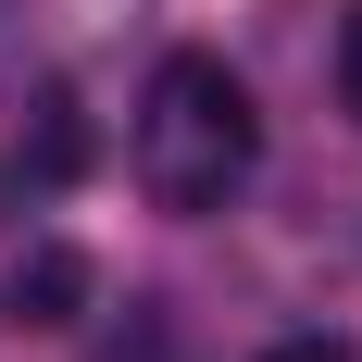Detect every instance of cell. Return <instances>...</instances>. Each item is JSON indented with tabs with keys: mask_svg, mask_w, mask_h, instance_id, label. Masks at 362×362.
I'll list each match as a JSON object with an SVG mask.
<instances>
[{
	"mask_svg": "<svg viewBox=\"0 0 362 362\" xmlns=\"http://www.w3.org/2000/svg\"><path fill=\"white\" fill-rule=\"evenodd\" d=\"M250 163H262V112L225 75V50H163L138 100V187L163 213H225L250 187Z\"/></svg>",
	"mask_w": 362,
	"mask_h": 362,
	"instance_id": "obj_1",
	"label": "cell"
},
{
	"mask_svg": "<svg viewBox=\"0 0 362 362\" xmlns=\"http://www.w3.org/2000/svg\"><path fill=\"white\" fill-rule=\"evenodd\" d=\"M75 313H88V250L37 238V250L13 262V325H75Z\"/></svg>",
	"mask_w": 362,
	"mask_h": 362,
	"instance_id": "obj_2",
	"label": "cell"
},
{
	"mask_svg": "<svg viewBox=\"0 0 362 362\" xmlns=\"http://www.w3.org/2000/svg\"><path fill=\"white\" fill-rule=\"evenodd\" d=\"M75 163H88V125H75V100L50 88V100H37V175H75Z\"/></svg>",
	"mask_w": 362,
	"mask_h": 362,
	"instance_id": "obj_3",
	"label": "cell"
},
{
	"mask_svg": "<svg viewBox=\"0 0 362 362\" xmlns=\"http://www.w3.org/2000/svg\"><path fill=\"white\" fill-rule=\"evenodd\" d=\"M337 100H350V125H362V0H350V25H337Z\"/></svg>",
	"mask_w": 362,
	"mask_h": 362,
	"instance_id": "obj_4",
	"label": "cell"
},
{
	"mask_svg": "<svg viewBox=\"0 0 362 362\" xmlns=\"http://www.w3.org/2000/svg\"><path fill=\"white\" fill-rule=\"evenodd\" d=\"M262 362H350V337H325V325H313V337H275Z\"/></svg>",
	"mask_w": 362,
	"mask_h": 362,
	"instance_id": "obj_5",
	"label": "cell"
}]
</instances>
